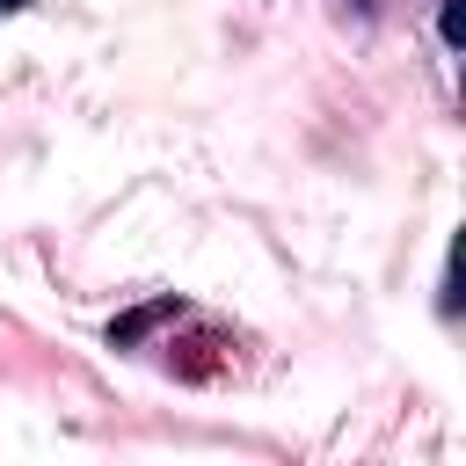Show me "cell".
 <instances>
[{"label":"cell","mask_w":466,"mask_h":466,"mask_svg":"<svg viewBox=\"0 0 466 466\" xmlns=\"http://www.w3.org/2000/svg\"><path fill=\"white\" fill-rule=\"evenodd\" d=\"M22 7H29V0H0V15H22Z\"/></svg>","instance_id":"obj_1"},{"label":"cell","mask_w":466,"mask_h":466,"mask_svg":"<svg viewBox=\"0 0 466 466\" xmlns=\"http://www.w3.org/2000/svg\"><path fill=\"white\" fill-rule=\"evenodd\" d=\"M350 7H379V0H350Z\"/></svg>","instance_id":"obj_2"}]
</instances>
